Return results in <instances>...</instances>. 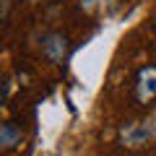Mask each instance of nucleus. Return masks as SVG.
Here are the masks:
<instances>
[{
  "label": "nucleus",
  "instance_id": "obj_6",
  "mask_svg": "<svg viewBox=\"0 0 156 156\" xmlns=\"http://www.w3.org/2000/svg\"><path fill=\"white\" fill-rule=\"evenodd\" d=\"M143 125H146V130H148V135H151V140H156V109L151 112V115H146V120H143Z\"/></svg>",
  "mask_w": 156,
  "mask_h": 156
},
{
  "label": "nucleus",
  "instance_id": "obj_2",
  "mask_svg": "<svg viewBox=\"0 0 156 156\" xmlns=\"http://www.w3.org/2000/svg\"><path fill=\"white\" fill-rule=\"evenodd\" d=\"M135 96H138L140 104H148V101L156 96V65L140 68L138 83H135Z\"/></svg>",
  "mask_w": 156,
  "mask_h": 156
},
{
  "label": "nucleus",
  "instance_id": "obj_5",
  "mask_svg": "<svg viewBox=\"0 0 156 156\" xmlns=\"http://www.w3.org/2000/svg\"><path fill=\"white\" fill-rule=\"evenodd\" d=\"M115 0H81V8H83L86 13H96L99 8H104V5H112Z\"/></svg>",
  "mask_w": 156,
  "mask_h": 156
},
{
  "label": "nucleus",
  "instance_id": "obj_3",
  "mask_svg": "<svg viewBox=\"0 0 156 156\" xmlns=\"http://www.w3.org/2000/svg\"><path fill=\"white\" fill-rule=\"evenodd\" d=\"M42 52L47 55L50 62H62L68 55V39L62 34H47L42 42Z\"/></svg>",
  "mask_w": 156,
  "mask_h": 156
},
{
  "label": "nucleus",
  "instance_id": "obj_1",
  "mask_svg": "<svg viewBox=\"0 0 156 156\" xmlns=\"http://www.w3.org/2000/svg\"><path fill=\"white\" fill-rule=\"evenodd\" d=\"M120 140H122V146H128V148H140V146L151 143V135H148V130H146L143 120H140V122H125L122 128H120Z\"/></svg>",
  "mask_w": 156,
  "mask_h": 156
},
{
  "label": "nucleus",
  "instance_id": "obj_4",
  "mask_svg": "<svg viewBox=\"0 0 156 156\" xmlns=\"http://www.w3.org/2000/svg\"><path fill=\"white\" fill-rule=\"evenodd\" d=\"M16 143H21V128L13 122H3L0 125V146L3 148H13Z\"/></svg>",
  "mask_w": 156,
  "mask_h": 156
},
{
  "label": "nucleus",
  "instance_id": "obj_7",
  "mask_svg": "<svg viewBox=\"0 0 156 156\" xmlns=\"http://www.w3.org/2000/svg\"><path fill=\"white\" fill-rule=\"evenodd\" d=\"M11 89H13V83H11V81H5V91H3V99H8V96H11Z\"/></svg>",
  "mask_w": 156,
  "mask_h": 156
}]
</instances>
